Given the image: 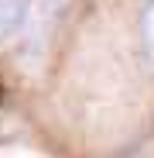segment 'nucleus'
<instances>
[{"mask_svg": "<svg viewBox=\"0 0 154 158\" xmlns=\"http://www.w3.org/2000/svg\"><path fill=\"white\" fill-rule=\"evenodd\" d=\"M0 96H4V89H0Z\"/></svg>", "mask_w": 154, "mask_h": 158, "instance_id": "obj_3", "label": "nucleus"}, {"mask_svg": "<svg viewBox=\"0 0 154 158\" xmlns=\"http://www.w3.org/2000/svg\"><path fill=\"white\" fill-rule=\"evenodd\" d=\"M28 17V0H0V41H7Z\"/></svg>", "mask_w": 154, "mask_h": 158, "instance_id": "obj_1", "label": "nucleus"}, {"mask_svg": "<svg viewBox=\"0 0 154 158\" xmlns=\"http://www.w3.org/2000/svg\"><path fill=\"white\" fill-rule=\"evenodd\" d=\"M147 4H151V7H154V0H147Z\"/></svg>", "mask_w": 154, "mask_h": 158, "instance_id": "obj_2", "label": "nucleus"}]
</instances>
